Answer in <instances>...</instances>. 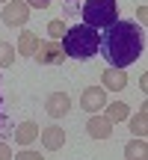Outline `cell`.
<instances>
[{"instance_id":"cell-19","label":"cell","mask_w":148,"mask_h":160,"mask_svg":"<svg viewBox=\"0 0 148 160\" xmlns=\"http://www.w3.org/2000/svg\"><path fill=\"white\" fill-rule=\"evenodd\" d=\"M24 3H27L30 9H51L53 0H24Z\"/></svg>"},{"instance_id":"cell-6","label":"cell","mask_w":148,"mask_h":160,"mask_svg":"<svg viewBox=\"0 0 148 160\" xmlns=\"http://www.w3.org/2000/svg\"><path fill=\"white\" fill-rule=\"evenodd\" d=\"M80 107L86 110V113H101L104 107H107V92H104V86H89V89H83V95H80Z\"/></svg>"},{"instance_id":"cell-3","label":"cell","mask_w":148,"mask_h":160,"mask_svg":"<svg viewBox=\"0 0 148 160\" xmlns=\"http://www.w3.org/2000/svg\"><path fill=\"white\" fill-rule=\"evenodd\" d=\"M80 15H83L86 27L107 30V27H113V24L119 21V3H116V0H86Z\"/></svg>"},{"instance_id":"cell-15","label":"cell","mask_w":148,"mask_h":160,"mask_svg":"<svg viewBox=\"0 0 148 160\" xmlns=\"http://www.w3.org/2000/svg\"><path fill=\"white\" fill-rule=\"evenodd\" d=\"M145 131H148V107H139V110H136V116L131 119V133L142 139V137H145Z\"/></svg>"},{"instance_id":"cell-1","label":"cell","mask_w":148,"mask_h":160,"mask_svg":"<svg viewBox=\"0 0 148 160\" xmlns=\"http://www.w3.org/2000/svg\"><path fill=\"white\" fill-rule=\"evenodd\" d=\"M104 57L113 68H127L131 62H136L145 51V33L142 27H136V21H116L113 27H107V36L101 39Z\"/></svg>"},{"instance_id":"cell-8","label":"cell","mask_w":148,"mask_h":160,"mask_svg":"<svg viewBox=\"0 0 148 160\" xmlns=\"http://www.w3.org/2000/svg\"><path fill=\"white\" fill-rule=\"evenodd\" d=\"M86 131H89L92 139H110L113 137V122L107 119V116H89V125H86Z\"/></svg>"},{"instance_id":"cell-20","label":"cell","mask_w":148,"mask_h":160,"mask_svg":"<svg viewBox=\"0 0 148 160\" xmlns=\"http://www.w3.org/2000/svg\"><path fill=\"white\" fill-rule=\"evenodd\" d=\"M6 128H9V119L3 113V95H0V131H6Z\"/></svg>"},{"instance_id":"cell-22","label":"cell","mask_w":148,"mask_h":160,"mask_svg":"<svg viewBox=\"0 0 148 160\" xmlns=\"http://www.w3.org/2000/svg\"><path fill=\"white\" fill-rule=\"evenodd\" d=\"M145 15H148V9H145V6H139V9H136V18H139V21H145Z\"/></svg>"},{"instance_id":"cell-5","label":"cell","mask_w":148,"mask_h":160,"mask_svg":"<svg viewBox=\"0 0 148 160\" xmlns=\"http://www.w3.org/2000/svg\"><path fill=\"white\" fill-rule=\"evenodd\" d=\"M33 59H36V62H42V65H62L65 62V53H62V48H59V42L47 39V42H39Z\"/></svg>"},{"instance_id":"cell-16","label":"cell","mask_w":148,"mask_h":160,"mask_svg":"<svg viewBox=\"0 0 148 160\" xmlns=\"http://www.w3.org/2000/svg\"><path fill=\"white\" fill-rule=\"evenodd\" d=\"M15 62V48L9 42H0V68H12Z\"/></svg>"},{"instance_id":"cell-21","label":"cell","mask_w":148,"mask_h":160,"mask_svg":"<svg viewBox=\"0 0 148 160\" xmlns=\"http://www.w3.org/2000/svg\"><path fill=\"white\" fill-rule=\"evenodd\" d=\"M0 160H12V148L6 142H0Z\"/></svg>"},{"instance_id":"cell-10","label":"cell","mask_w":148,"mask_h":160,"mask_svg":"<svg viewBox=\"0 0 148 160\" xmlns=\"http://www.w3.org/2000/svg\"><path fill=\"white\" fill-rule=\"evenodd\" d=\"M42 145H45L47 151H57V148H62L65 145V131L62 128H57V125H51V128H42Z\"/></svg>"},{"instance_id":"cell-13","label":"cell","mask_w":148,"mask_h":160,"mask_svg":"<svg viewBox=\"0 0 148 160\" xmlns=\"http://www.w3.org/2000/svg\"><path fill=\"white\" fill-rule=\"evenodd\" d=\"M104 116H107L113 125H119V122H125L127 116H131V110H127L125 101H113V104H107V107H104Z\"/></svg>"},{"instance_id":"cell-25","label":"cell","mask_w":148,"mask_h":160,"mask_svg":"<svg viewBox=\"0 0 148 160\" xmlns=\"http://www.w3.org/2000/svg\"><path fill=\"white\" fill-rule=\"evenodd\" d=\"M0 3H9V0H0Z\"/></svg>"},{"instance_id":"cell-9","label":"cell","mask_w":148,"mask_h":160,"mask_svg":"<svg viewBox=\"0 0 148 160\" xmlns=\"http://www.w3.org/2000/svg\"><path fill=\"white\" fill-rule=\"evenodd\" d=\"M101 80H104V89H113V92H121V89L127 86L125 68H113V65H107V68H104Z\"/></svg>"},{"instance_id":"cell-18","label":"cell","mask_w":148,"mask_h":160,"mask_svg":"<svg viewBox=\"0 0 148 160\" xmlns=\"http://www.w3.org/2000/svg\"><path fill=\"white\" fill-rule=\"evenodd\" d=\"M12 160H45V157H42V151L24 148V151H18V154H12Z\"/></svg>"},{"instance_id":"cell-7","label":"cell","mask_w":148,"mask_h":160,"mask_svg":"<svg viewBox=\"0 0 148 160\" xmlns=\"http://www.w3.org/2000/svg\"><path fill=\"white\" fill-rule=\"evenodd\" d=\"M71 110V98L68 92H51L45 101V113L51 116V119H62V116H68Z\"/></svg>"},{"instance_id":"cell-2","label":"cell","mask_w":148,"mask_h":160,"mask_svg":"<svg viewBox=\"0 0 148 160\" xmlns=\"http://www.w3.org/2000/svg\"><path fill=\"white\" fill-rule=\"evenodd\" d=\"M59 48L71 59H95L101 51V33L86 24H77V27L65 30V36L59 39Z\"/></svg>"},{"instance_id":"cell-11","label":"cell","mask_w":148,"mask_h":160,"mask_svg":"<svg viewBox=\"0 0 148 160\" xmlns=\"http://www.w3.org/2000/svg\"><path fill=\"white\" fill-rule=\"evenodd\" d=\"M36 137H39V125H36V122H21V125L15 128V142L21 145V148H27Z\"/></svg>"},{"instance_id":"cell-14","label":"cell","mask_w":148,"mask_h":160,"mask_svg":"<svg viewBox=\"0 0 148 160\" xmlns=\"http://www.w3.org/2000/svg\"><path fill=\"white\" fill-rule=\"evenodd\" d=\"M125 157H127V160H148V145H145V139L133 137L131 142L125 145Z\"/></svg>"},{"instance_id":"cell-17","label":"cell","mask_w":148,"mask_h":160,"mask_svg":"<svg viewBox=\"0 0 148 160\" xmlns=\"http://www.w3.org/2000/svg\"><path fill=\"white\" fill-rule=\"evenodd\" d=\"M65 30H68V27H65V21H59V18H53V21L47 24V36H51L53 42H59V39H62V36H65Z\"/></svg>"},{"instance_id":"cell-23","label":"cell","mask_w":148,"mask_h":160,"mask_svg":"<svg viewBox=\"0 0 148 160\" xmlns=\"http://www.w3.org/2000/svg\"><path fill=\"white\" fill-rule=\"evenodd\" d=\"M139 89H142V92L148 89V74H142V77H139Z\"/></svg>"},{"instance_id":"cell-4","label":"cell","mask_w":148,"mask_h":160,"mask_svg":"<svg viewBox=\"0 0 148 160\" xmlns=\"http://www.w3.org/2000/svg\"><path fill=\"white\" fill-rule=\"evenodd\" d=\"M0 18H3L6 27H24V24L30 21V6L24 3V0H9V3H3V9H0Z\"/></svg>"},{"instance_id":"cell-24","label":"cell","mask_w":148,"mask_h":160,"mask_svg":"<svg viewBox=\"0 0 148 160\" xmlns=\"http://www.w3.org/2000/svg\"><path fill=\"white\" fill-rule=\"evenodd\" d=\"M65 3H77V0H65Z\"/></svg>"},{"instance_id":"cell-12","label":"cell","mask_w":148,"mask_h":160,"mask_svg":"<svg viewBox=\"0 0 148 160\" xmlns=\"http://www.w3.org/2000/svg\"><path fill=\"white\" fill-rule=\"evenodd\" d=\"M39 42H42V39L33 33V30H24V33L18 36V51H15V53H21V57H33L36 48H39Z\"/></svg>"}]
</instances>
